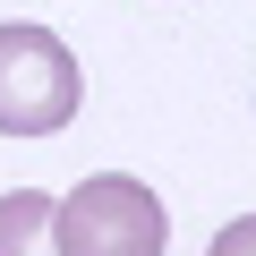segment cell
<instances>
[{"mask_svg": "<svg viewBox=\"0 0 256 256\" xmlns=\"http://www.w3.org/2000/svg\"><path fill=\"white\" fill-rule=\"evenodd\" d=\"M26 248H60V205L43 188L0 196V256H26Z\"/></svg>", "mask_w": 256, "mask_h": 256, "instance_id": "obj_3", "label": "cell"}, {"mask_svg": "<svg viewBox=\"0 0 256 256\" xmlns=\"http://www.w3.org/2000/svg\"><path fill=\"white\" fill-rule=\"evenodd\" d=\"M60 248L68 256H162L171 248V222L154 205L146 180H120V171H94L60 196Z\"/></svg>", "mask_w": 256, "mask_h": 256, "instance_id": "obj_2", "label": "cell"}, {"mask_svg": "<svg viewBox=\"0 0 256 256\" xmlns=\"http://www.w3.org/2000/svg\"><path fill=\"white\" fill-rule=\"evenodd\" d=\"M77 94H86L77 52L52 26H26V18L0 26V137H52V128H68Z\"/></svg>", "mask_w": 256, "mask_h": 256, "instance_id": "obj_1", "label": "cell"}, {"mask_svg": "<svg viewBox=\"0 0 256 256\" xmlns=\"http://www.w3.org/2000/svg\"><path fill=\"white\" fill-rule=\"evenodd\" d=\"M214 248H222V256H248V248H256V214H248V222H230V230H222Z\"/></svg>", "mask_w": 256, "mask_h": 256, "instance_id": "obj_4", "label": "cell"}]
</instances>
